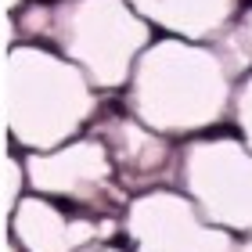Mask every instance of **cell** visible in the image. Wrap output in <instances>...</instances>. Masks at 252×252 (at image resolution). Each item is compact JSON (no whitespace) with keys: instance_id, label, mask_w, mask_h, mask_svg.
Segmentation results:
<instances>
[{"instance_id":"obj_1","label":"cell","mask_w":252,"mask_h":252,"mask_svg":"<svg viewBox=\"0 0 252 252\" xmlns=\"http://www.w3.org/2000/svg\"><path fill=\"white\" fill-rule=\"evenodd\" d=\"M234 72L213 43L155 36L137 54L126 79V112L148 130L169 137H202L231 119Z\"/></svg>"},{"instance_id":"obj_2","label":"cell","mask_w":252,"mask_h":252,"mask_svg":"<svg viewBox=\"0 0 252 252\" xmlns=\"http://www.w3.org/2000/svg\"><path fill=\"white\" fill-rule=\"evenodd\" d=\"M15 40L58 51L79 65L101 94H116L126 87L133 62L155 29L130 7V0H26L11 11Z\"/></svg>"},{"instance_id":"obj_3","label":"cell","mask_w":252,"mask_h":252,"mask_svg":"<svg viewBox=\"0 0 252 252\" xmlns=\"http://www.w3.org/2000/svg\"><path fill=\"white\" fill-rule=\"evenodd\" d=\"M4 87L7 137L15 152H51L87 133L101 112V90L87 72L43 43H11Z\"/></svg>"},{"instance_id":"obj_4","label":"cell","mask_w":252,"mask_h":252,"mask_svg":"<svg viewBox=\"0 0 252 252\" xmlns=\"http://www.w3.org/2000/svg\"><path fill=\"white\" fill-rule=\"evenodd\" d=\"M177 188L213 227L252 234V152L238 133L188 137L177 158Z\"/></svg>"},{"instance_id":"obj_5","label":"cell","mask_w":252,"mask_h":252,"mask_svg":"<svg viewBox=\"0 0 252 252\" xmlns=\"http://www.w3.org/2000/svg\"><path fill=\"white\" fill-rule=\"evenodd\" d=\"M22 173H26V191L47 194L87 213L119 216L130 202V194L116 180L105 141L94 133H79L51 152H22Z\"/></svg>"},{"instance_id":"obj_6","label":"cell","mask_w":252,"mask_h":252,"mask_svg":"<svg viewBox=\"0 0 252 252\" xmlns=\"http://www.w3.org/2000/svg\"><path fill=\"white\" fill-rule=\"evenodd\" d=\"M119 231L133 252H234L238 234L202 220L180 188H148L130 194Z\"/></svg>"},{"instance_id":"obj_7","label":"cell","mask_w":252,"mask_h":252,"mask_svg":"<svg viewBox=\"0 0 252 252\" xmlns=\"http://www.w3.org/2000/svg\"><path fill=\"white\" fill-rule=\"evenodd\" d=\"M4 223L22 252H83L119 231V216L87 213L36 191H22Z\"/></svg>"},{"instance_id":"obj_8","label":"cell","mask_w":252,"mask_h":252,"mask_svg":"<svg viewBox=\"0 0 252 252\" xmlns=\"http://www.w3.org/2000/svg\"><path fill=\"white\" fill-rule=\"evenodd\" d=\"M87 133L105 141L112 166H116V180L126 194H137V191H148V188H173L169 180H177L180 152L173 148L169 137L148 130L130 112L94 119Z\"/></svg>"},{"instance_id":"obj_9","label":"cell","mask_w":252,"mask_h":252,"mask_svg":"<svg viewBox=\"0 0 252 252\" xmlns=\"http://www.w3.org/2000/svg\"><path fill=\"white\" fill-rule=\"evenodd\" d=\"M130 7L162 36L216 43L234 26L242 0H130Z\"/></svg>"},{"instance_id":"obj_10","label":"cell","mask_w":252,"mask_h":252,"mask_svg":"<svg viewBox=\"0 0 252 252\" xmlns=\"http://www.w3.org/2000/svg\"><path fill=\"white\" fill-rule=\"evenodd\" d=\"M213 47L220 51V58L234 72V79H242L245 72H252V4L245 11H238L234 26L227 29Z\"/></svg>"},{"instance_id":"obj_11","label":"cell","mask_w":252,"mask_h":252,"mask_svg":"<svg viewBox=\"0 0 252 252\" xmlns=\"http://www.w3.org/2000/svg\"><path fill=\"white\" fill-rule=\"evenodd\" d=\"M231 123L238 137L249 144L252 152V72H245L242 79L234 83V97H231Z\"/></svg>"},{"instance_id":"obj_12","label":"cell","mask_w":252,"mask_h":252,"mask_svg":"<svg viewBox=\"0 0 252 252\" xmlns=\"http://www.w3.org/2000/svg\"><path fill=\"white\" fill-rule=\"evenodd\" d=\"M83 252H133L130 245H112V242H97V245H90Z\"/></svg>"},{"instance_id":"obj_13","label":"cell","mask_w":252,"mask_h":252,"mask_svg":"<svg viewBox=\"0 0 252 252\" xmlns=\"http://www.w3.org/2000/svg\"><path fill=\"white\" fill-rule=\"evenodd\" d=\"M234 252H252V234H242L234 242Z\"/></svg>"},{"instance_id":"obj_14","label":"cell","mask_w":252,"mask_h":252,"mask_svg":"<svg viewBox=\"0 0 252 252\" xmlns=\"http://www.w3.org/2000/svg\"><path fill=\"white\" fill-rule=\"evenodd\" d=\"M4 252H22V249H18L15 242H11V238H4Z\"/></svg>"},{"instance_id":"obj_15","label":"cell","mask_w":252,"mask_h":252,"mask_svg":"<svg viewBox=\"0 0 252 252\" xmlns=\"http://www.w3.org/2000/svg\"><path fill=\"white\" fill-rule=\"evenodd\" d=\"M4 4H7V11H15V7H22V4H26V0H4Z\"/></svg>"}]
</instances>
